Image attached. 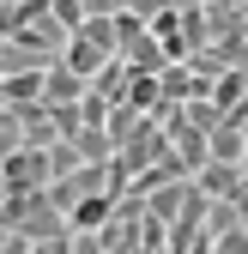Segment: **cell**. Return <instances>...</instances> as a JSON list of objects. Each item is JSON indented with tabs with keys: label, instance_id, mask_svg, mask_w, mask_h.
<instances>
[{
	"label": "cell",
	"instance_id": "cell-3",
	"mask_svg": "<svg viewBox=\"0 0 248 254\" xmlns=\"http://www.w3.org/2000/svg\"><path fill=\"white\" fill-rule=\"evenodd\" d=\"M188 182L200 188L206 200H236V194H242V170H230V164H200Z\"/></svg>",
	"mask_w": 248,
	"mask_h": 254
},
{
	"label": "cell",
	"instance_id": "cell-4",
	"mask_svg": "<svg viewBox=\"0 0 248 254\" xmlns=\"http://www.w3.org/2000/svg\"><path fill=\"white\" fill-rule=\"evenodd\" d=\"M55 61H61V67H67L73 79H85V85H91V79H97V67H103V61H115V55H103V49H91L85 37H67V49H61Z\"/></svg>",
	"mask_w": 248,
	"mask_h": 254
},
{
	"label": "cell",
	"instance_id": "cell-5",
	"mask_svg": "<svg viewBox=\"0 0 248 254\" xmlns=\"http://www.w3.org/2000/svg\"><path fill=\"white\" fill-rule=\"evenodd\" d=\"M85 91H91V97H103V103H121V91H127V67H121V61H103L97 79H91Z\"/></svg>",
	"mask_w": 248,
	"mask_h": 254
},
{
	"label": "cell",
	"instance_id": "cell-1",
	"mask_svg": "<svg viewBox=\"0 0 248 254\" xmlns=\"http://www.w3.org/2000/svg\"><path fill=\"white\" fill-rule=\"evenodd\" d=\"M79 97H85V79H73L61 61H49V67H43V91H37V103L55 115V109H73Z\"/></svg>",
	"mask_w": 248,
	"mask_h": 254
},
{
	"label": "cell",
	"instance_id": "cell-2",
	"mask_svg": "<svg viewBox=\"0 0 248 254\" xmlns=\"http://www.w3.org/2000/svg\"><path fill=\"white\" fill-rule=\"evenodd\" d=\"M109 218H115V200L109 194H85V200L67 206V236H97Z\"/></svg>",
	"mask_w": 248,
	"mask_h": 254
},
{
	"label": "cell",
	"instance_id": "cell-6",
	"mask_svg": "<svg viewBox=\"0 0 248 254\" xmlns=\"http://www.w3.org/2000/svg\"><path fill=\"white\" fill-rule=\"evenodd\" d=\"M115 6H127V0H115Z\"/></svg>",
	"mask_w": 248,
	"mask_h": 254
}]
</instances>
